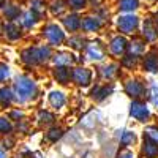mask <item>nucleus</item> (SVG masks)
Masks as SVG:
<instances>
[{"mask_svg": "<svg viewBox=\"0 0 158 158\" xmlns=\"http://www.w3.org/2000/svg\"><path fill=\"white\" fill-rule=\"evenodd\" d=\"M54 51L49 44H36V46H27L21 51V63L25 67H41L51 62Z\"/></svg>", "mask_w": 158, "mask_h": 158, "instance_id": "nucleus-1", "label": "nucleus"}, {"mask_svg": "<svg viewBox=\"0 0 158 158\" xmlns=\"http://www.w3.org/2000/svg\"><path fill=\"white\" fill-rule=\"evenodd\" d=\"M11 87L15 90V98L18 104H27L38 95V84L29 74H18Z\"/></svg>", "mask_w": 158, "mask_h": 158, "instance_id": "nucleus-2", "label": "nucleus"}, {"mask_svg": "<svg viewBox=\"0 0 158 158\" xmlns=\"http://www.w3.org/2000/svg\"><path fill=\"white\" fill-rule=\"evenodd\" d=\"M122 87H123L125 95L130 97L131 100H144L147 97L149 85L139 76H128V77H125Z\"/></svg>", "mask_w": 158, "mask_h": 158, "instance_id": "nucleus-3", "label": "nucleus"}, {"mask_svg": "<svg viewBox=\"0 0 158 158\" xmlns=\"http://www.w3.org/2000/svg\"><path fill=\"white\" fill-rule=\"evenodd\" d=\"M41 36L51 48H60L67 41V33L56 22H49L41 29Z\"/></svg>", "mask_w": 158, "mask_h": 158, "instance_id": "nucleus-4", "label": "nucleus"}, {"mask_svg": "<svg viewBox=\"0 0 158 158\" xmlns=\"http://www.w3.org/2000/svg\"><path fill=\"white\" fill-rule=\"evenodd\" d=\"M82 60L84 62H92V63H101L106 60L108 57V48L103 41L100 40H94V41H89L87 46L82 51Z\"/></svg>", "mask_w": 158, "mask_h": 158, "instance_id": "nucleus-5", "label": "nucleus"}, {"mask_svg": "<svg viewBox=\"0 0 158 158\" xmlns=\"http://www.w3.org/2000/svg\"><path fill=\"white\" fill-rule=\"evenodd\" d=\"M95 71L85 65H74L71 67V84L79 89H87L94 84Z\"/></svg>", "mask_w": 158, "mask_h": 158, "instance_id": "nucleus-6", "label": "nucleus"}, {"mask_svg": "<svg viewBox=\"0 0 158 158\" xmlns=\"http://www.w3.org/2000/svg\"><path fill=\"white\" fill-rule=\"evenodd\" d=\"M139 25H141L139 18L136 15H133V13H123V15H120L115 19V29L123 36L135 35L139 29Z\"/></svg>", "mask_w": 158, "mask_h": 158, "instance_id": "nucleus-7", "label": "nucleus"}, {"mask_svg": "<svg viewBox=\"0 0 158 158\" xmlns=\"http://www.w3.org/2000/svg\"><path fill=\"white\" fill-rule=\"evenodd\" d=\"M95 73H97L100 81H103V82H114V81H117V79L120 77L122 67H120V63H117V62H106V63L98 65Z\"/></svg>", "mask_w": 158, "mask_h": 158, "instance_id": "nucleus-8", "label": "nucleus"}, {"mask_svg": "<svg viewBox=\"0 0 158 158\" xmlns=\"http://www.w3.org/2000/svg\"><path fill=\"white\" fill-rule=\"evenodd\" d=\"M128 43H130V40L123 35H114L111 40H109V43L106 44L108 48V54L114 59V60H120L127 52H128Z\"/></svg>", "mask_w": 158, "mask_h": 158, "instance_id": "nucleus-9", "label": "nucleus"}, {"mask_svg": "<svg viewBox=\"0 0 158 158\" xmlns=\"http://www.w3.org/2000/svg\"><path fill=\"white\" fill-rule=\"evenodd\" d=\"M130 115L139 123H149L152 118V111H150V106L144 100H131Z\"/></svg>", "mask_w": 158, "mask_h": 158, "instance_id": "nucleus-10", "label": "nucleus"}, {"mask_svg": "<svg viewBox=\"0 0 158 158\" xmlns=\"http://www.w3.org/2000/svg\"><path fill=\"white\" fill-rule=\"evenodd\" d=\"M115 90V84L114 82H100V84H95L90 87V92H89V97L92 101L95 103H101L104 101L108 97H111Z\"/></svg>", "mask_w": 158, "mask_h": 158, "instance_id": "nucleus-11", "label": "nucleus"}, {"mask_svg": "<svg viewBox=\"0 0 158 158\" xmlns=\"http://www.w3.org/2000/svg\"><path fill=\"white\" fill-rule=\"evenodd\" d=\"M52 67H74V65H81L79 63V57L74 54L73 51H57L52 54L51 59Z\"/></svg>", "mask_w": 158, "mask_h": 158, "instance_id": "nucleus-12", "label": "nucleus"}, {"mask_svg": "<svg viewBox=\"0 0 158 158\" xmlns=\"http://www.w3.org/2000/svg\"><path fill=\"white\" fill-rule=\"evenodd\" d=\"M139 68L144 73L158 74V51L156 49H150V51H147L146 54L142 56Z\"/></svg>", "mask_w": 158, "mask_h": 158, "instance_id": "nucleus-13", "label": "nucleus"}, {"mask_svg": "<svg viewBox=\"0 0 158 158\" xmlns=\"http://www.w3.org/2000/svg\"><path fill=\"white\" fill-rule=\"evenodd\" d=\"M141 36L149 44H153L158 41V24L155 19H152V18L144 19V22L141 25Z\"/></svg>", "mask_w": 158, "mask_h": 158, "instance_id": "nucleus-14", "label": "nucleus"}, {"mask_svg": "<svg viewBox=\"0 0 158 158\" xmlns=\"http://www.w3.org/2000/svg\"><path fill=\"white\" fill-rule=\"evenodd\" d=\"M33 120H35L36 127H40V128H49V127H52V125H56L57 115L52 112V111H49V109L41 108V109H38V111L35 112Z\"/></svg>", "mask_w": 158, "mask_h": 158, "instance_id": "nucleus-15", "label": "nucleus"}, {"mask_svg": "<svg viewBox=\"0 0 158 158\" xmlns=\"http://www.w3.org/2000/svg\"><path fill=\"white\" fill-rule=\"evenodd\" d=\"M139 155H141V158H158V144L155 141H152L150 138L142 135L141 146H139Z\"/></svg>", "mask_w": 158, "mask_h": 158, "instance_id": "nucleus-16", "label": "nucleus"}, {"mask_svg": "<svg viewBox=\"0 0 158 158\" xmlns=\"http://www.w3.org/2000/svg\"><path fill=\"white\" fill-rule=\"evenodd\" d=\"M103 27V19L98 16H85L81 19V30L84 35L89 33H98Z\"/></svg>", "mask_w": 158, "mask_h": 158, "instance_id": "nucleus-17", "label": "nucleus"}, {"mask_svg": "<svg viewBox=\"0 0 158 158\" xmlns=\"http://www.w3.org/2000/svg\"><path fill=\"white\" fill-rule=\"evenodd\" d=\"M81 16L77 13H70V15H65L62 18V25H63V30L68 32V33H77L81 32Z\"/></svg>", "mask_w": 158, "mask_h": 158, "instance_id": "nucleus-18", "label": "nucleus"}, {"mask_svg": "<svg viewBox=\"0 0 158 158\" xmlns=\"http://www.w3.org/2000/svg\"><path fill=\"white\" fill-rule=\"evenodd\" d=\"M51 77L59 85H70L71 84V68L68 67H52Z\"/></svg>", "mask_w": 158, "mask_h": 158, "instance_id": "nucleus-19", "label": "nucleus"}, {"mask_svg": "<svg viewBox=\"0 0 158 158\" xmlns=\"http://www.w3.org/2000/svg\"><path fill=\"white\" fill-rule=\"evenodd\" d=\"M147 46H149V43L142 36H133L128 43V54H133V56L142 59V56L149 51Z\"/></svg>", "mask_w": 158, "mask_h": 158, "instance_id": "nucleus-20", "label": "nucleus"}, {"mask_svg": "<svg viewBox=\"0 0 158 158\" xmlns=\"http://www.w3.org/2000/svg\"><path fill=\"white\" fill-rule=\"evenodd\" d=\"M67 101H68V98L65 95V92H62V90H51L48 94V103L54 111H62L67 106Z\"/></svg>", "mask_w": 158, "mask_h": 158, "instance_id": "nucleus-21", "label": "nucleus"}, {"mask_svg": "<svg viewBox=\"0 0 158 158\" xmlns=\"http://www.w3.org/2000/svg\"><path fill=\"white\" fill-rule=\"evenodd\" d=\"M16 103L15 98V90L10 85H0V108H11Z\"/></svg>", "mask_w": 158, "mask_h": 158, "instance_id": "nucleus-22", "label": "nucleus"}, {"mask_svg": "<svg viewBox=\"0 0 158 158\" xmlns=\"http://www.w3.org/2000/svg\"><path fill=\"white\" fill-rule=\"evenodd\" d=\"M3 33L8 41H19L22 38V27H19L15 21H8L3 27Z\"/></svg>", "mask_w": 158, "mask_h": 158, "instance_id": "nucleus-23", "label": "nucleus"}, {"mask_svg": "<svg viewBox=\"0 0 158 158\" xmlns=\"http://www.w3.org/2000/svg\"><path fill=\"white\" fill-rule=\"evenodd\" d=\"M87 40L82 33H73L70 38H67L65 41V46L71 51H84V48L87 46Z\"/></svg>", "mask_w": 158, "mask_h": 158, "instance_id": "nucleus-24", "label": "nucleus"}, {"mask_svg": "<svg viewBox=\"0 0 158 158\" xmlns=\"http://www.w3.org/2000/svg\"><path fill=\"white\" fill-rule=\"evenodd\" d=\"M63 135H65V128H63L62 125H57V123H56V125H52V127L46 128L44 138H46L48 142L56 144L57 141H60V139L63 138Z\"/></svg>", "mask_w": 158, "mask_h": 158, "instance_id": "nucleus-25", "label": "nucleus"}, {"mask_svg": "<svg viewBox=\"0 0 158 158\" xmlns=\"http://www.w3.org/2000/svg\"><path fill=\"white\" fill-rule=\"evenodd\" d=\"M136 142H138V136H136L135 131H131V130H123L122 131L120 139H118V146L120 147L130 149V147H133Z\"/></svg>", "mask_w": 158, "mask_h": 158, "instance_id": "nucleus-26", "label": "nucleus"}, {"mask_svg": "<svg viewBox=\"0 0 158 158\" xmlns=\"http://www.w3.org/2000/svg\"><path fill=\"white\" fill-rule=\"evenodd\" d=\"M120 67H122V70H128V71H133V70H136L138 67H139V63H141V59L139 57H136V56H133V54H127L120 59Z\"/></svg>", "mask_w": 158, "mask_h": 158, "instance_id": "nucleus-27", "label": "nucleus"}, {"mask_svg": "<svg viewBox=\"0 0 158 158\" xmlns=\"http://www.w3.org/2000/svg\"><path fill=\"white\" fill-rule=\"evenodd\" d=\"M19 19H21V27H24V29H33L36 25V22L40 21V16L36 15V13H33L32 10H29V11L22 13Z\"/></svg>", "mask_w": 158, "mask_h": 158, "instance_id": "nucleus-28", "label": "nucleus"}, {"mask_svg": "<svg viewBox=\"0 0 158 158\" xmlns=\"http://www.w3.org/2000/svg\"><path fill=\"white\" fill-rule=\"evenodd\" d=\"M3 16L8 21H18L19 16H21V8L15 3H6L5 8H3Z\"/></svg>", "mask_w": 158, "mask_h": 158, "instance_id": "nucleus-29", "label": "nucleus"}, {"mask_svg": "<svg viewBox=\"0 0 158 158\" xmlns=\"http://www.w3.org/2000/svg\"><path fill=\"white\" fill-rule=\"evenodd\" d=\"M15 133V123L6 115H0V136H8Z\"/></svg>", "mask_w": 158, "mask_h": 158, "instance_id": "nucleus-30", "label": "nucleus"}, {"mask_svg": "<svg viewBox=\"0 0 158 158\" xmlns=\"http://www.w3.org/2000/svg\"><path fill=\"white\" fill-rule=\"evenodd\" d=\"M139 8V0H120L118 2V11L122 13H135Z\"/></svg>", "mask_w": 158, "mask_h": 158, "instance_id": "nucleus-31", "label": "nucleus"}, {"mask_svg": "<svg viewBox=\"0 0 158 158\" xmlns=\"http://www.w3.org/2000/svg\"><path fill=\"white\" fill-rule=\"evenodd\" d=\"M67 8H68V5L65 3L63 0H54V2L51 3V6H49L51 13L54 16H63L65 11H67Z\"/></svg>", "mask_w": 158, "mask_h": 158, "instance_id": "nucleus-32", "label": "nucleus"}, {"mask_svg": "<svg viewBox=\"0 0 158 158\" xmlns=\"http://www.w3.org/2000/svg\"><path fill=\"white\" fill-rule=\"evenodd\" d=\"M147 98L150 101V104L158 111V85L156 84H150L149 90H147Z\"/></svg>", "mask_w": 158, "mask_h": 158, "instance_id": "nucleus-33", "label": "nucleus"}, {"mask_svg": "<svg viewBox=\"0 0 158 158\" xmlns=\"http://www.w3.org/2000/svg\"><path fill=\"white\" fill-rule=\"evenodd\" d=\"M6 117L10 118L13 123H16V122L22 120V118H25V112H24L21 108H15V109H10V111H8Z\"/></svg>", "mask_w": 158, "mask_h": 158, "instance_id": "nucleus-34", "label": "nucleus"}, {"mask_svg": "<svg viewBox=\"0 0 158 158\" xmlns=\"http://www.w3.org/2000/svg\"><path fill=\"white\" fill-rule=\"evenodd\" d=\"M30 10L41 18V15L46 11V2L44 0H32L30 2Z\"/></svg>", "mask_w": 158, "mask_h": 158, "instance_id": "nucleus-35", "label": "nucleus"}, {"mask_svg": "<svg viewBox=\"0 0 158 158\" xmlns=\"http://www.w3.org/2000/svg\"><path fill=\"white\" fill-rule=\"evenodd\" d=\"M87 3H89V0H67L68 8H71L74 13L85 10V8H87Z\"/></svg>", "mask_w": 158, "mask_h": 158, "instance_id": "nucleus-36", "label": "nucleus"}, {"mask_svg": "<svg viewBox=\"0 0 158 158\" xmlns=\"http://www.w3.org/2000/svg\"><path fill=\"white\" fill-rule=\"evenodd\" d=\"M15 131H18V133H21V135H27L30 131V120L22 118V120L16 122L15 123Z\"/></svg>", "mask_w": 158, "mask_h": 158, "instance_id": "nucleus-37", "label": "nucleus"}, {"mask_svg": "<svg viewBox=\"0 0 158 158\" xmlns=\"http://www.w3.org/2000/svg\"><path fill=\"white\" fill-rule=\"evenodd\" d=\"M142 135L147 136V138H150L152 141H155V142L158 144V125H147L146 128H144Z\"/></svg>", "mask_w": 158, "mask_h": 158, "instance_id": "nucleus-38", "label": "nucleus"}, {"mask_svg": "<svg viewBox=\"0 0 158 158\" xmlns=\"http://www.w3.org/2000/svg\"><path fill=\"white\" fill-rule=\"evenodd\" d=\"M11 76V68H10V65L3 63V62H0V84H3L6 82V79Z\"/></svg>", "mask_w": 158, "mask_h": 158, "instance_id": "nucleus-39", "label": "nucleus"}, {"mask_svg": "<svg viewBox=\"0 0 158 158\" xmlns=\"http://www.w3.org/2000/svg\"><path fill=\"white\" fill-rule=\"evenodd\" d=\"M136 152L135 150H131V149H123L120 147L117 150V153L114 155V158H136Z\"/></svg>", "mask_w": 158, "mask_h": 158, "instance_id": "nucleus-40", "label": "nucleus"}, {"mask_svg": "<svg viewBox=\"0 0 158 158\" xmlns=\"http://www.w3.org/2000/svg\"><path fill=\"white\" fill-rule=\"evenodd\" d=\"M2 146L8 150V149H13L16 146V138H15V135H8V136H5V139H3V142H2Z\"/></svg>", "mask_w": 158, "mask_h": 158, "instance_id": "nucleus-41", "label": "nucleus"}, {"mask_svg": "<svg viewBox=\"0 0 158 158\" xmlns=\"http://www.w3.org/2000/svg\"><path fill=\"white\" fill-rule=\"evenodd\" d=\"M0 158H8V152L2 144H0Z\"/></svg>", "mask_w": 158, "mask_h": 158, "instance_id": "nucleus-42", "label": "nucleus"}, {"mask_svg": "<svg viewBox=\"0 0 158 158\" xmlns=\"http://www.w3.org/2000/svg\"><path fill=\"white\" fill-rule=\"evenodd\" d=\"M100 2H101V0H90V3H92V5H95V6H98Z\"/></svg>", "mask_w": 158, "mask_h": 158, "instance_id": "nucleus-43", "label": "nucleus"}, {"mask_svg": "<svg viewBox=\"0 0 158 158\" xmlns=\"http://www.w3.org/2000/svg\"><path fill=\"white\" fill-rule=\"evenodd\" d=\"M3 27H5V24H2V22H0V35L3 33Z\"/></svg>", "mask_w": 158, "mask_h": 158, "instance_id": "nucleus-44", "label": "nucleus"}, {"mask_svg": "<svg viewBox=\"0 0 158 158\" xmlns=\"http://www.w3.org/2000/svg\"><path fill=\"white\" fill-rule=\"evenodd\" d=\"M5 6V0H0V8H3Z\"/></svg>", "mask_w": 158, "mask_h": 158, "instance_id": "nucleus-45", "label": "nucleus"}, {"mask_svg": "<svg viewBox=\"0 0 158 158\" xmlns=\"http://www.w3.org/2000/svg\"><path fill=\"white\" fill-rule=\"evenodd\" d=\"M155 21H156V24H158V11H156V15H155Z\"/></svg>", "mask_w": 158, "mask_h": 158, "instance_id": "nucleus-46", "label": "nucleus"}, {"mask_svg": "<svg viewBox=\"0 0 158 158\" xmlns=\"http://www.w3.org/2000/svg\"><path fill=\"white\" fill-rule=\"evenodd\" d=\"M147 2H155V0H147Z\"/></svg>", "mask_w": 158, "mask_h": 158, "instance_id": "nucleus-47", "label": "nucleus"}]
</instances>
